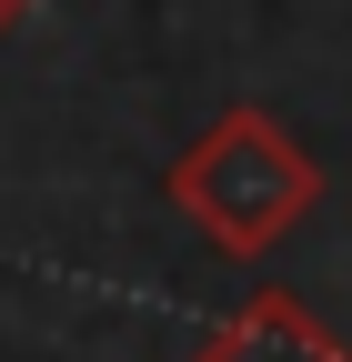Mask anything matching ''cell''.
Listing matches in <instances>:
<instances>
[{
    "mask_svg": "<svg viewBox=\"0 0 352 362\" xmlns=\"http://www.w3.org/2000/svg\"><path fill=\"white\" fill-rule=\"evenodd\" d=\"M161 192H171V211H182L222 262H262L272 242L302 232V211L322 202V161L302 151L262 101H232L182 161L161 171Z\"/></svg>",
    "mask_w": 352,
    "mask_h": 362,
    "instance_id": "6da1fadb",
    "label": "cell"
},
{
    "mask_svg": "<svg viewBox=\"0 0 352 362\" xmlns=\"http://www.w3.org/2000/svg\"><path fill=\"white\" fill-rule=\"evenodd\" d=\"M192 362H352V342L302 292H252L242 312H222V322L192 342Z\"/></svg>",
    "mask_w": 352,
    "mask_h": 362,
    "instance_id": "7a4b0ae2",
    "label": "cell"
},
{
    "mask_svg": "<svg viewBox=\"0 0 352 362\" xmlns=\"http://www.w3.org/2000/svg\"><path fill=\"white\" fill-rule=\"evenodd\" d=\"M30 11H40V0H0V30H20V21H30Z\"/></svg>",
    "mask_w": 352,
    "mask_h": 362,
    "instance_id": "3957f363",
    "label": "cell"
}]
</instances>
